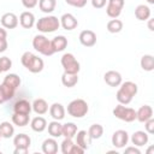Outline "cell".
Listing matches in <instances>:
<instances>
[{
  "mask_svg": "<svg viewBox=\"0 0 154 154\" xmlns=\"http://www.w3.org/2000/svg\"><path fill=\"white\" fill-rule=\"evenodd\" d=\"M137 91H138V87L136 83H134L131 81L122 82L119 85V89L116 94V97H117L119 103L128 105L132 101V99L137 94Z\"/></svg>",
  "mask_w": 154,
  "mask_h": 154,
  "instance_id": "obj_1",
  "label": "cell"
},
{
  "mask_svg": "<svg viewBox=\"0 0 154 154\" xmlns=\"http://www.w3.org/2000/svg\"><path fill=\"white\" fill-rule=\"evenodd\" d=\"M20 61H22V65L30 72L32 73H38L43 70V66H45V63L41 58H38L37 55H35L34 53L31 52H24L22 54V58H20Z\"/></svg>",
  "mask_w": 154,
  "mask_h": 154,
  "instance_id": "obj_2",
  "label": "cell"
},
{
  "mask_svg": "<svg viewBox=\"0 0 154 154\" xmlns=\"http://www.w3.org/2000/svg\"><path fill=\"white\" fill-rule=\"evenodd\" d=\"M60 26V20L55 16H45L36 22V29L40 32H54Z\"/></svg>",
  "mask_w": 154,
  "mask_h": 154,
  "instance_id": "obj_3",
  "label": "cell"
},
{
  "mask_svg": "<svg viewBox=\"0 0 154 154\" xmlns=\"http://www.w3.org/2000/svg\"><path fill=\"white\" fill-rule=\"evenodd\" d=\"M88 111V103L83 99H75L67 105V113L73 118H83Z\"/></svg>",
  "mask_w": 154,
  "mask_h": 154,
  "instance_id": "obj_4",
  "label": "cell"
},
{
  "mask_svg": "<svg viewBox=\"0 0 154 154\" xmlns=\"http://www.w3.org/2000/svg\"><path fill=\"white\" fill-rule=\"evenodd\" d=\"M32 47L35 48V51H37L42 55L51 57L54 54V51L51 45V40H48L45 35H36L32 38Z\"/></svg>",
  "mask_w": 154,
  "mask_h": 154,
  "instance_id": "obj_5",
  "label": "cell"
},
{
  "mask_svg": "<svg viewBox=\"0 0 154 154\" xmlns=\"http://www.w3.org/2000/svg\"><path fill=\"white\" fill-rule=\"evenodd\" d=\"M113 116L123 122H126V123H131V122L136 120V111L134 108L126 107L122 103L117 105L113 108Z\"/></svg>",
  "mask_w": 154,
  "mask_h": 154,
  "instance_id": "obj_6",
  "label": "cell"
},
{
  "mask_svg": "<svg viewBox=\"0 0 154 154\" xmlns=\"http://www.w3.org/2000/svg\"><path fill=\"white\" fill-rule=\"evenodd\" d=\"M61 66L64 69V72L67 73H78L81 70V65L77 61V59L75 58V55L72 53H65L61 57Z\"/></svg>",
  "mask_w": 154,
  "mask_h": 154,
  "instance_id": "obj_7",
  "label": "cell"
},
{
  "mask_svg": "<svg viewBox=\"0 0 154 154\" xmlns=\"http://www.w3.org/2000/svg\"><path fill=\"white\" fill-rule=\"evenodd\" d=\"M85 150L73 143L72 138H64L61 142V153L63 154H83Z\"/></svg>",
  "mask_w": 154,
  "mask_h": 154,
  "instance_id": "obj_8",
  "label": "cell"
},
{
  "mask_svg": "<svg viewBox=\"0 0 154 154\" xmlns=\"http://www.w3.org/2000/svg\"><path fill=\"white\" fill-rule=\"evenodd\" d=\"M129 134L125 130H117L112 135V144L116 148H124L128 144Z\"/></svg>",
  "mask_w": 154,
  "mask_h": 154,
  "instance_id": "obj_9",
  "label": "cell"
},
{
  "mask_svg": "<svg viewBox=\"0 0 154 154\" xmlns=\"http://www.w3.org/2000/svg\"><path fill=\"white\" fill-rule=\"evenodd\" d=\"M79 42L84 47H93L96 43V34L93 30H82L79 34Z\"/></svg>",
  "mask_w": 154,
  "mask_h": 154,
  "instance_id": "obj_10",
  "label": "cell"
},
{
  "mask_svg": "<svg viewBox=\"0 0 154 154\" xmlns=\"http://www.w3.org/2000/svg\"><path fill=\"white\" fill-rule=\"evenodd\" d=\"M103 81L109 87H119L120 83L123 82V78H122V75L118 71L109 70L103 75Z\"/></svg>",
  "mask_w": 154,
  "mask_h": 154,
  "instance_id": "obj_11",
  "label": "cell"
},
{
  "mask_svg": "<svg viewBox=\"0 0 154 154\" xmlns=\"http://www.w3.org/2000/svg\"><path fill=\"white\" fill-rule=\"evenodd\" d=\"M1 25L5 28V29H14L17 28L19 20H18V17L13 13V12H6L1 16Z\"/></svg>",
  "mask_w": 154,
  "mask_h": 154,
  "instance_id": "obj_12",
  "label": "cell"
},
{
  "mask_svg": "<svg viewBox=\"0 0 154 154\" xmlns=\"http://www.w3.org/2000/svg\"><path fill=\"white\" fill-rule=\"evenodd\" d=\"M59 20H60V25L65 30H73L78 26V20L72 13H64Z\"/></svg>",
  "mask_w": 154,
  "mask_h": 154,
  "instance_id": "obj_13",
  "label": "cell"
},
{
  "mask_svg": "<svg viewBox=\"0 0 154 154\" xmlns=\"http://www.w3.org/2000/svg\"><path fill=\"white\" fill-rule=\"evenodd\" d=\"M75 136H76V144H77L78 147H81V148L84 149V150L89 149V147H90V144H91V138H90V136L88 135V131H85V130H79V131L76 132Z\"/></svg>",
  "mask_w": 154,
  "mask_h": 154,
  "instance_id": "obj_14",
  "label": "cell"
},
{
  "mask_svg": "<svg viewBox=\"0 0 154 154\" xmlns=\"http://www.w3.org/2000/svg\"><path fill=\"white\" fill-rule=\"evenodd\" d=\"M19 23L24 29H31L35 25V16L30 11H24L19 16Z\"/></svg>",
  "mask_w": 154,
  "mask_h": 154,
  "instance_id": "obj_15",
  "label": "cell"
},
{
  "mask_svg": "<svg viewBox=\"0 0 154 154\" xmlns=\"http://www.w3.org/2000/svg\"><path fill=\"white\" fill-rule=\"evenodd\" d=\"M153 118V108L149 105H143L136 111V119L141 123H144L146 120Z\"/></svg>",
  "mask_w": 154,
  "mask_h": 154,
  "instance_id": "obj_16",
  "label": "cell"
},
{
  "mask_svg": "<svg viewBox=\"0 0 154 154\" xmlns=\"http://www.w3.org/2000/svg\"><path fill=\"white\" fill-rule=\"evenodd\" d=\"M49 114H51V117L54 119V120H61V119H64V117H65V108H64V106L61 105V103H59V102H54L53 105H51L49 106Z\"/></svg>",
  "mask_w": 154,
  "mask_h": 154,
  "instance_id": "obj_17",
  "label": "cell"
},
{
  "mask_svg": "<svg viewBox=\"0 0 154 154\" xmlns=\"http://www.w3.org/2000/svg\"><path fill=\"white\" fill-rule=\"evenodd\" d=\"M148 140H149V136L146 131H135L131 136V142L134 146L136 147H142V146H146L148 143Z\"/></svg>",
  "mask_w": 154,
  "mask_h": 154,
  "instance_id": "obj_18",
  "label": "cell"
},
{
  "mask_svg": "<svg viewBox=\"0 0 154 154\" xmlns=\"http://www.w3.org/2000/svg\"><path fill=\"white\" fill-rule=\"evenodd\" d=\"M14 148H22V149H29L31 144V138L26 134H18L13 138Z\"/></svg>",
  "mask_w": 154,
  "mask_h": 154,
  "instance_id": "obj_19",
  "label": "cell"
},
{
  "mask_svg": "<svg viewBox=\"0 0 154 154\" xmlns=\"http://www.w3.org/2000/svg\"><path fill=\"white\" fill-rule=\"evenodd\" d=\"M31 109H32L31 108V103L25 99H20L18 101H16V103L13 105V112H16V113L30 114Z\"/></svg>",
  "mask_w": 154,
  "mask_h": 154,
  "instance_id": "obj_20",
  "label": "cell"
},
{
  "mask_svg": "<svg viewBox=\"0 0 154 154\" xmlns=\"http://www.w3.org/2000/svg\"><path fill=\"white\" fill-rule=\"evenodd\" d=\"M51 45H52V48H53L54 53L63 52L67 47V38L64 35H58L51 41Z\"/></svg>",
  "mask_w": 154,
  "mask_h": 154,
  "instance_id": "obj_21",
  "label": "cell"
},
{
  "mask_svg": "<svg viewBox=\"0 0 154 154\" xmlns=\"http://www.w3.org/2000/svg\"><path fill=\"white\" fill-rule=\"evenodd\" d=\"M31 108H32V111L36 114L42 116V114H45V113L48 112V108L49 107H48V103H47V101L45 99H35L34 102H32V105H31Z\"/></svg>",
  "mask_w": 154,
  "mask_h": 154,
  "instance_id": "obj_22",
  "label": "cell"
},
{
  "mask_svg": "<svg viewBox=\"0 0 154 154\" xmlns=\"http://www.w3.org/2000/svg\"><path fill=\"white\" fill-rule=\"evenodd\" d=\"M42 152L45 154H55L58 152V142L55 141L54 137L46 138L42 142Z\"/></svg>",
  "mask_w": 154,
  "mask_h": 154,
  "instance_id": "obj_23",
  "label": "cell"
},
{
  "mask_svg": "<svg viewBox=\"0 0 154 154\" xmlns=\"http://www.w3.org/2000/svg\"><path fill=\"white\" fill-rule=\"evenodd\" d=\"M30 126L35 132H42L47 129V120L43 117H35L30 122Z\"/></svg>",
  "mask_w": 154,
  "mask_h": 154,
  "instance_id": "obj_24",
  "label": "cell"
},
{
  "mask_svg": "<svg viewBox=\"0 0 154 154\" xmlns=\"http://www.w3.org/2000/svg\"><path fill=\"white\" fill-rule=\"evenodd\" d=\"M150 8L147 6V5H138L136 8H135V17L138 19V20H147L150 18Z\"/></svg>",
  "mask_w": 154,
  "mask_h": 154,
  "instance_id": "obj_25",
  "label": "cell"
},
{
  "mask_svg": "<svg viewBox=\"0 0 154 154\" xmlns=\"http://www.w3.org/2000/svg\"><path fill=\"white\" fill-rule=\"evenodd\" d=\"M61 83L64 87L72 88L78 83V73H67L64 72L61 75Z\"/></svg>",
  "mask_w": 154,
  "mask_h": 154,
  "instance_id": "obj_26",
  "label": "cell"
},
{
  "mask_svg": "<svg viewBox=\"0 0 154 154\" xmlns=\"http://www.w3.org/2000/svg\"><path fill=\"white\" fill-rule=\"evenodd\" d=\"M47 128H48V134H49L52 137L57 138V137L63 136V132H61V130H63V124H60L59 120H53V122H51V123L47 125Z\"/></svg>",
  "mask_w": 154,
  "mask_h": 154,
  "instance_id": "obj_27",
  "label": "cell"
},
{
  "mask_svg": "<svg viewBox=\"0 0 154 154\" xmlns=\"http://www.w3.org/2000/svg\"><path fill=\"white\" fill-rule=\"evenodd\" d=\"M2 83L6 84V85H8V87H11V88H13L14 90H17V88L20 85L22 81H20V77H19L18 75H16V73H10V75H6V76H5Z\"/></svg>",
  "mask_w": 154,
  "mask_h": 154,
  "instance_id": "obj_28",
  "label": "cell"
},
{
  "mask_svg": "<svg viewBox=\"0 0 154 154\" xmlns=\"http://www.w3.org/2000/svg\"><path fill=\"white\" fill-rule=\"evenodd\" d=\"M140 65H141L142 70H144V71H147V72L153 71V70H154V58H153V55H150V54H144V55L141 58Z\"/></svg>",
  "mask_w": 154,
  "mask_h": 154,
  "instance_id": "obj_29",
  "label": "cell"
},
{
  "mask_svg": "<svg viewBox=\"0 0 154 154\" xmlns=\"http://www.w3.org/2000/svg\"><path fill=\"white\" fill-rule=\"evenodd\" d=\"M61 132H63V136L64 137H66V138H73L75 135H76V132H77V125L75 123H71V122L65 123V124H63Z\"/></svg>",
  "mask_w": 154,
  "mask_h": 154,
  "instance_id": "obj_30",
  "label": "cell"
},
{
  "mask_svg": "<svg viewBox=\"0 0 154 154\" xmlns=\"http://www.w3.org/2000/svg\"><path fill=\"white\" fill-rule=\"evenodd\" d=\"M14 134V128L10 122H2L0 123V135L4 138H10Z\"/></svg>",
  "mask_w": 154,
  "mask_h": 154,
  "instance_id": "obj_31",
  "label": "cell"
},
{
  "mask_svg": "<svg viewBox=\"0 0 154 154\" xmlns=\"http://www.w3.org/2000/svg\"><path fill=\"white\" fill-rule=\"evenodd\" d=\"M12 123L17 126H25L29 124V114H23V113H16L13 112L12 114Z\"/></svg>",
  "mask_w": 154,
  "mask_h": 154,
  "instance_id": "obj_32",
  "label": "cell"
},
{
  "mask_svg": "<svg viewBox=\"0 0 154 154\" xmlns=\"http://www.w3.org/2000/svg\"><path fill=\"white\" fill-rule=\"evenodd\" d=\"M57 0H38V7L45 13H52L55 10Z\"/></svg>",
  "mask_w": 154,
  "mask_h": 154,
  "instance_id": "obj_33",
  "label": "cell"
},
{
  "mask_svg": "<svg viewBox=\"0 0 154 154\" xmlns=\"http://www.w3.org/2000/svg\"><path fill=\"white\" fill-rule=\"evenodd\" d=\"M88 135L90 136L91 140H97L103 135V126L101 124H93L88 129Z\"/></svg>",
  "mask_w": 154,
  "mask_h": 154,
  "instance_id": "obj_34",
  "label": "cell"
},
{
  "mask_svg": "<svg viewBox=\"0 0 154 154\" xmlns=\"http://www.w3.org/2000/svg\"><path fill=\"white\" fill-rule=\"evenodd\" d=\"M122 29H123V22H122L120 19L112 18L111 20H108V23H107V30H108L111 34L120 32Z\"/></svg>",
  "mask_w": 154,
  "mask_h": 154,
  "instance_id": "obj_35",
  "label": "cell"
},
{
  "mask_svg": "<svg viewBox=\"0 0 154 154\" xmlns=\"http://www.w3.org/2000/svg\"><path fill=\"white\" fill-rule=\"evenodd\" d=\"M12 66V60L8 58V57H1L0 58V69H1V72H6L11 69Z\"/></svg>",
  "mask_w": 154,
  "mask_h": 154,
  "instance_id": "obj_36",
  "label": "cell"
},
{
  "mask_svg": "<svg viewBox=\"0 0 154 154\" xmlns=\"http://www.w3.org/2000/svg\"><path fill=\"white\" fill-rule=\"evenodd\" d=\"M87 1L88 0H65V2L70 6H73V7H77V8H82L87 5Z\"/></svg>",
  "mask_w": 154,
  "mask_h": 154,
  "instance_id": "obj_37",
  "label": "cell"
},
{
  "mask_svg": "<svg viewBox=\"0 0 154 154\" xmlns=\"http://www.w3.org/2000/svg\"><path fill=\"white\" fill-rule=\"evenodd\" d=\"M124 4H125V0H107V5L108 6L118 8V10H123Z\"/></svg>",
  "mask_w": 154,
  "mask_h": 154,
  "instance_id": "obj_38",
  "label": "cell"
},
{
  "mask_svg": "<svg viewBox=\"0 0 154 154\" xmlns=\"http://www.w3.org/2000/svg\"><path fill=\"white\" fill-rule=\"evenodd\" d=\"M144 129H146V132L148 135L154 134V119L153 118H150V119L144 122Z\"/></svg>",
  "mask_w": 154,
  "mask_h": 154,
  "instance_id": "obj_39",
  "label": "cell"
},
{
  "mask_svg": "<svg viewBox=\"0 0 154 154\" xmlns=\"http://www.w3.org/2000/svg\"><path fill=\"white\" fill-rule=\"evenodd\" d=\"M90 2H91V6L94 8H102L106 6L107 0H90Z\"/></svg>",
  "mask_w": 154,
  "mask_h": 154,
  "instance_id": "obj_40",
  "label": "cell"
},
{
  "mask_svg": "<svg viewBox=\"0 0 154 154\" xmlns=\"http://www.w3.org/2000/svg\"><path fill=\"white\" fill-rule=\"evenodd\" d=\"M22 4L25 8H34L38 4V0H22Z\"/></svg>",
  "mask_w": 154,
  "mask_h": 154,
  "instance_id": "obj_41",
  "label": "cell"
},
{
  "mask_svg": "<svg viewBox=\"0 0 154 154\" xmlns=\"http://www.w3.org/2000/svg\"><path fill=\"white\" fill-rule=\"evenodd\" d=\"M124 153H125V154H141V150H140L136 146H134V147H128V148H125Z\"/></svg>",
  "mask_w": 154,
  "mask_h": 154,
  "instance_id": "obj_42",
  "label": "cell"
},
{
  "mask_svg": "<svg viewBox=\"0 0 154 154\" xmlns=\"http://www.w3.org/2000/svg\"><path fill=\"white\" fill-rule=\"evenodd\" d=\"M7 46H8V43H7V40H6V38L0 40V53L5 52V51L7 49Z\"/></svg>",
  "mask_w": 154,
  "mask_h": 154,
  "instance_id": "obj_43",
  "label": "cell"
},
{
  "mask_svg": "<svg viewBox=\"0 0 154 154\" xmlns=\"http://www.w3.org/2000/svg\"><path fill=\"white\" fill-rule=\"evenodd\" d=\"M29 149H22V148H14V154H26Z\"/></svg>",
  "mask_w": 154,
  "mask_h": 154,
  "instance_id": "obj_44",
  "label": "cell"
},
{
  "mask_svg": "<svg viewBox=\"0 0 154 154\" xmlns=\"http://www.w3.org/2000/svg\"><path fill=\"white\" fill-rule=\"evenodd\" d=\"M6 37H7V31H6L5 29L0 28V40H4V38H6Z\"/></svg>",
  "mask_w": 154,
  "mask_h": 154,
  "instance_id": "obj_45",
  "label": "cell"
},
{
  "mask_svg": "<svg viewBox=\"0 0 154 154\" xmlns=\"http://www.w3.org/2000/svg\"><path fill=\"white\" fill-rule=\"evenodd\" d=\"M7 100H6V97H5V94H4V91H2V89H1V87H0V105L1 103H4V102H6Z\"/></svg>",
  "mask_w": 154,
  "mask_h": 154,
  "instance_id": "obj_46",
  "label": "cell"
},
{
  "mask_svg": "<svg viewBox=\"0 0 154 154\" xmlns=\"http://www.w3.org/2000/svg\"><path fill=\"white\" fill-rule=\"evenodd\" d=\"M148 20V29L150 30V31H154V26H153V23H154V19H152V18H149V19H147Z\"/></svg>",
  "mask_w": 154,
  "mask_h": 154,
  "instance_id": "obj_47",
  "label": "cell"
},
{
  "mask_svg": "<svg viewBox=\"0 0 154 154\" xmlns=\"http://www.w3.org/2000/svg\"><path fill=\"white\" fill-rule=\"evenodd\" d=\"M146 1H147L148 4H150V5H153V4H154V0H146Z\"/></svg>",
  "mask_w": 154,
  "mask_h": 154,
  "instance_id": "obj_48",
  "label": "cell"
},
{
  "mask_svg": "<svg viewBox=\"0 0 154 154\" xmlns=\"http://www.w3.org/2000/svg\"><path fill=\"white\" fill-rule=\"evenodd\" d=\"M0 73H1V69H0Z\"/></svg>",
  "mask_w": 154,
  "mask_h": 154,
  "instance_id": "obj_49",
  "label": "cell"
},
{
  "mask_svg": "<svg viewBox=\"0 0 154 154\" xmlns=\"http://www.w3.org/2000/svg\"><path fill=\"white\" fill-rule=\"evenodd\" d=\"M0 138H1V135H0Z\"/></svg>",
  "mask_w": 154,
  "mask_h": 154,
  "instance_id": "obj_50",
  "label": "cell"
}]
</instances>
